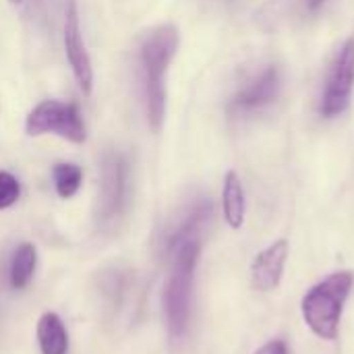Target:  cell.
<instances>
[{
    "instance_id": "11",
    "label": "cell",
    "mask_w": 354,
    "mask_h": 354,
    "mask_svg": "<svg viewBox=\"0 0 354 354\" xmlns=\"http://www.w3.org/2000/svg\"><path fill=\"white\" fill-rule=\"evenodd\" d=\"M37 344L41 354L68 353V334L56 313H44L37 322Z\"/></svg>"
},
{
    "instance_id": "10",
    "label": "cell",
    "mask_w": 354,
    "mask_h": 354,
    "mask_svg": "<svg viewBox=\"0 0 354 354\" xmlns=\"http://www.w3.org/2000/svg\"><path fill=\"white\" fill-rule=\"evenodd\" d=\"M222 209H224V220L232 230H239L245 224V214H247V199H245V189L234 170L226 172L224 176V187H222Z\"/></svg>"
},
{
    "instance_id": "3",
    "label": "cell",
    "mask_w": 354,
    "mask_h": 354,
    "mask_svg": "<svg viewBox=\"0 0 354 354\" xmlns=\"http://www.w3.org/2000/svg\"><path fill=\"white\" fill-rule=\"evenodd\" d=\"M354 288V274L340 270L311 286L301 301L305 326L322 340L334 342L340 334L346 301Z\"/></svg>"
},
{
    "instance_id": "15",
    "label": "cell",
    "mask_w": 354,
    "mask_h": 354,
    "mask_svg": "<svg viewBox=\"0 0 354 354\" xmlns=\"http://www.w3.org/2000/svg\"><path fill=\"white\" fill-rule=\"evenodd\" d=\"M255 354H288V348H286V344L282 340H270Z\"/></svg>"
},
{
    "instance_id": "6",
    "label": "cell",
    "mask_w": 354,
    "mask_h": 354,
    "mask_svg": "<svg viewBox=\"0 0 354 354\" xmlns=\"http://www.w3.org/2000/svg\"><path fill=\"white\" fill-rule=\"evenodd\" d=\"M64 50L66 58L71 62L73 75L85 95L91 93L93 85V68H91V58L87 54L83 35H81V25H79V8L77 0H68L66 4V19H64Z\"/></svg>"
},
{
    "instance_id": "12",
    "label": "cell",
    "mask_w": 354,
    "mask_h": 354,
    "mask_svg": "<svg viewBox=\"0 0 354 354\" xmlns=\"http://www.w3.org/2000/svg\"><path fill=\"white\" fill-rule=\"evenodd\" d=\"M35 266H37V251H35V247L29 245V243L21 245L15 251L12 261H10V286L17 288V290H23L29 284V280L33 278Z\"/></svg>"
},
{
    "instance_id": "8",
    "label": "cell",
    "mask_w": 354,
    "mask_h": 354,
    "mask_svg": "<svg viewBox=\"0 0 354 354\" xmlns=\"http://www.w3.org/2000/svg\"><path fill=\"white\" fill-rule=\"evenodd\" d=\"M282 87V73L278 66L263 68L255 79H251L230 102L232 112H253L272 104Z\"/></svg>"
},
{
    "instance_id": "16",
    "label": "cell",
    "mask_w": 354,
    "mask_h": 354,
    "mask_svg": "<svg viewBox=\"0 0 354 354\" xmlns=\"http://www.w3.org/2000/svg\"><path fill=\"white\" fill-rule=\"evenodd\" d=\"M307 2V8L311 10V12H315V10H319L328 0H305Z\"/></svg>"
},
{
    "instance_id": "17",
    "label": "cell",
    "mask_w": 354,
    "mask_h": 354,
    "mask_svg": "<svg viewBox=\"0 0 354 354\" xmlns=\"http://www.w3.org/2000/svg\"><path fill=\"white\" fill-rule=\"evenodd\" d=\"M10 2H15V4H19V2H23V0H10Z\"/></svg>"
},
{
    "instance_id": "14",
    "label": "cell",
    "mask_w": 354,
    "mask_h": 354,
    "mask_svg": "<svg viewBox=\"0 0 354 354\" xmlns=\"http://www.w3.org/2000/svg\"><path fill=\"white\" fill-rule=\"evenodd\" d=\"M19 195H21L19 180L12 174L0 170V209H6L12 203H17Z\"/></svg>"
},
{
    "instance_id": "1",
    "label": "cell",
    "mask_w": 354,
    "mask_h": 354,
    "mask_svg": "<svg viewBox=\"0 0 354 354\" xmlns=\"http://www.w3.org/2000/svg\"><path fill=\"white\" fill-rule=\"evenodd\" d=\"M178 50V29L170 23L158 25L141 41V73L145 89V106L151 129L158 133L166 116V75Z\"/></svg>"
},
{
    "instance_id": "5",
    "label": "cell",
    "mask_w": 354,
    "mask_h": 354,
    "mask_svg": "<svg viewBox=\"0 0 354 354\" xmlns=\"http://www.w3.org/2000/svg\"><path fill=\"white\" fill-rule=\"evenodd\" d=\"M354 91V37H348L338 50L319 102V112L326 118L340 116L353 100Z\"/></svg>"
},
{
    "instance_id": "4",
    "label": "cell",
    "mask_w": 354,
    "mask_h": 354,
    "mask_svg": "<svg viewBox=\"0 0 354 354\" xmlns=\"http://www.w3.org/2000/svg\"><path fill=\"white\" fill-rule=\"evenodd\" d=\"M25 133L29 137L58 135L71 143L85 141V124L79 108L75 104H64L58 100L39 102L25 120Z\"/></svg>"
},
{
    "instance_id": "7",
    "label": "cell",
    "mask_w": 354,
    "mask_h": 354,
    "mask_svg": "<svg viewBox=\"0 0 354 354\" xmlns=\"http://www.w3.org/2000/svg\"><path fill=\"white\" fill-rule=\"evenodd\" d=\"M290 255V245L286 239H278L259 251L251 263V284L257 292H272L280 286L284 268Z\"/></svg>"
},
{
    "instance_id": "9",
    "label": "cell",
    "mask_w": 354,
    "mask_h": 354,
    "mask_svg": "<svg viewBox=\"0 0 354 354\" xmlns=\"http://www.w3.org/2000/svg\"><path fill=\"white\" fill-rule=\"evenodd\" d=\"M124 189H127L124 162L118 156H108L104 166V201H102L104 218H114L122 209Z\"/></svg>"
},
{
    "instance_id": "2",
    "label": "cell",
    "mask_w": 354,
    "mask_h": 354,
    "mask_svg": "<svg viewBox=\"0 0 354 354\" xmlns=\"http://www.w3.org/2000/svg\"><path fill=\"white\" fill-rule=\"evenodd\" d=\"M201 253V241H187L168 251L170 272L162 292L164 319L168 334L172 338H183L189 319H191V301H193V282L195 268Z\"/></svg>"
},
{
    "instance_id": "13",
    "label": "cell",
    "mask_w": 354,
    "mask_h": 354,
    "mask_svg": "<svg viewBox=\"0 0 354 354\" xmlns=\"http://www.w3.org/2000/svg\"><path fill=\"white\" fill-rule=\"evenodd\" d=\"M52 176H54V187H56V193L62 197V199H71L79 189H81V183H83V170L75 164H56L54 170H52Z\"/></svg>"
}]
</instances>
